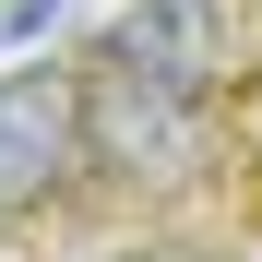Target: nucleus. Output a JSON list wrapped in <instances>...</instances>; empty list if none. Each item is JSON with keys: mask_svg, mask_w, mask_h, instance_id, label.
Segmentation results:
<instances>
[{"mask_svg": "<svg viewBox=\"0 0 262 262\" xmlns=\"http://www.w3.org/2000/svg\"><path fill=\"white\" fill-rule=\"evenodd\" d=\"M60 24V0H12V36H48Z\"/></svg>", "mask_w": 262, "mask_h": 262, "instance_id": "obj_4", "label": "nucleus"}, {"mask_svg": "<svg viewBox=\"0 0 262 262\" xmlns=\"http://www.w3.org/2000/svg\"><path fill=\"white\" fill-rule=\"evenodd\" d=\"M72 167H83V96H72V72H12L0 83V214L48 203Z\"/></svg>", "mask_w": 262, "mask_h": 262, "instance_id": "obj_2", "label": "nucleus"}, {"mask_svg": "<svg viewBox=\"0 0 262 262\" xmlns=\"http://www.w3.org/2000/svg\"><path fill=\"white\" fill-rule=\"evenodd\" d=\"M107 60H131V72L203 96V83L227 72V24H214V0H131V12L107 24Z\"/></svg>", "mask_w": 262, "mask_h": 262, "instance_id": "obj_3", "label": "nucleus"}, {"mask_svg": "<svg viewBox=\"0 0 262 262\" xmlns=\"http://www.w3.org/2000/svg\"><path fill=\"white\" fill-rule=\"evenodd\" d=\"M83 96V167H107V179H191L203 167V96H179V83H155V72H131L96 48V72L72 83Z\"/></svg>", "mask_w": 262, "mask_h": 262, "instance_id": "obj_1", "label": "nucleus"}]
</instances>
